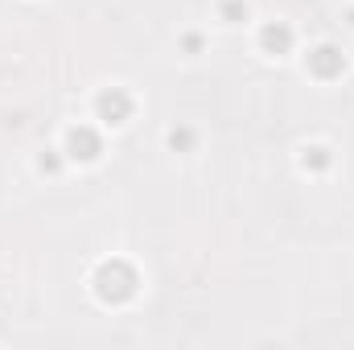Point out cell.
I'll use <instances>...</instances> for the list:
<instances>
[{
    "instance_id": "1",
    "label": "cell",
    "mask_w": 354,
    "mask_h": 350,
    "mask_svg": "<svg viewBox=\"0 0 354 350\" xmlns=\"http://www.w3.org/2000/svg\"><path fill=\"white\" fill-rule=\"evenodd\" d=\"M140 288V276L128 260H107L95 268V293L103 305H128Z\"/></svg>"
},
{
    "instance_id": "2",
    "label": "cell",
    "mask_w": 354,
    "mask_h": 350,
    "mask_svg": "<svg viewBox=\"0 0 354 350\" xmlns=\"http://www.w3.org/2000/svg\"><path fill=\"white\" fill-rule=\"evenodd\" d=\"M95 116H99L103 124H111V128L124 124V120L132 116V95H128L124 87H107L99 99H95Z\"/></svg>"
},
{
    "instance_id": "3",
    "label": "cell",
    "mask_w": 354,
    "mask_h": 350,
    "mask_svg": "<svg viewBox=\"0 0 354 350\" xmlns=\"http://www.w3.org/2000/svg\"><path fill=\"white\" fill-rule=\"evenodd\" d=\"M342 71H346V58H342L338 46H317V50L309 54V75H317V79H338Z\"/></svg>"
},
{
    "instance_id": "4",
    "label": "cell",
    "mask_w": 354,
    "mask_h": 350,
    "mask_svg": "<svg viewBox=\"0 0 354 350\" xmlns=\"http://www.w3.org/2000/svg\"><path fill=\"white\" fill-rule=\"evenodd\" d=\"M66 153H71L75 161H95V157L103 153L95 128H71V136H66Z\"/></svg>"
},
{
    "instance_id": "5",
    "label": "cell",
    "mask_w": 354,
    "mask_h": 350,
    "mask_svg": "<svg viewBox=\"0 0 354 350\" xmlns=\"http://www.w3.org/2000/svg\"><path fill=\"white\" fill-rule=\"evenodd\" d=\"M260 46H264V54H288L292 50V29L280 25V21H272V25L260 29Z\"/></svg>"
},
{
    "instance_id": "6",
    "label": "cell",
    "mask_w": 354,
    "mask_h": 350,
    "mask_svg": "<svg viewBox=\"0 0 354 350\" xmlns=\"http://www.w3.org/2000/svg\"><path fill=\"white\" fill-rule=\"evenodd\" d=\"M330 165V149H305V169H326Z\"/></svg>"
},
{
    "instance_id": "7",
    "label": "cell",
    "mask_w": 354,
    "mask_h": 350,
    "mask_svg": "<svg viewBox=\"0 0 354 350\" xmlns=\"http://www.w3.org/2000/svg\"><path fill=\"white\" fill-rule=\"evenodd\" d=\"M223 17L227 21H243L248 17V4L243 0H223Z\"/></svg>"
},
{
    "instance_id": "8",
    "label": "cell",
    "mask_w": 354,
    "mask_h": 350,
    "mask_svg": "<svg viewBox=\"0 0 354 350\" xmlns=\"http://www.w3.org/2000/svg\"><path fill=\"white\" fill-rule=\"evenodd\" d=\"M169 145H174V149H189V145H194V132H189V128H174V132H169Z\"/></svg>"
},
{
    "instance_id": "9",
    "label": "cell",
    "mask_w": 354,
    "mask_h": 350,
    "mask_svg": "<svg viewBox=\"0 0 354 350\" xmlns=\"http://www.w3.org/2000/svg\"><path fill=\"white\" fill-rule=\"evenodd\" d=\"M37 165H41V169H46V174H54V169H58V157H54V153H46V157H41V161H37Z\"/></svg>"
}]
</instances>
